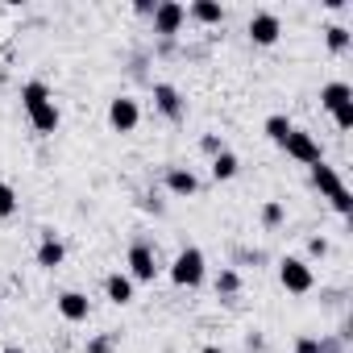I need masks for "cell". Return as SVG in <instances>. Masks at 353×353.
<instances>
[{
	"instance_id": "cell-13",
	"label": "cell",
	"mask_w": 353,
	"mask_h": 353,
	"mask_svg": "<svg viewBox=\"0 0 353 353\" xmlns=\"http://www.w3.org/2000/svg\"><path fill=\"white\" fill-rule=\"evenodd\" d=\"M63 258H67V245H63L54 233H46L42 245H38V266H42V270H54V266H63Z\"/></svg>"
},
{
	"instance_id": "cell-14",
	"label": "cell",
	"mask_w": 353,
	"mask_h": 353,
	"mask_svg": "<svg viewBox=\"0 0 353 353\" xmlns=\"http://www.w3.org/2000/svg\"><path fill=\"white\" fill-rule=\"evenodd\" d=\"M104 291H108V299H112L117 307L133 303V279H129V274H108V279H104Z\"/></svg>"
},
{
	"instance_id": "cell-6",
	"label": "cell",
	"mask_w": 353,
	"mask_h": 353,
	"mask_svg": "<svg viewBox=\"0 0 353 353\" xmlns=\"http://www.w3.org/2000/svg\"><path fill=\"white\" fill-rule=\"evenodd\" d=\"M108 125H112L117 133H133V129L141 125V108H137V100H133V96H117V100L108 104Z\"/></svg>"
},
{
	"instance_id": "cell-24",
	"label": "cell",
	"mask_w": 353,
	"mask_h": 353,
	"mask_svg": "<svg viewBox=\"0 0 353 353\" xmlns=\"http://www.w3.org/2000/svg\"><path fill=\"white\" fill-rule=\"evenodd\" d=\"M295 353H328V349H324L316 336H299V341H295Z\"/></svg>"
},
{
	"instance_id": "cell-2",
	"label": "cell",
	"mask_w": 353,
	"mask_h": 353,
	"mask_svg": "<svg viewBox=\"0 0 353 353\" xmlns=\"http://www.w3.org/2000/svg\"><path fill=\"white\" fill-rule=\"evenodd\" d=\"M204 274H208V258H204L200 245H188V250L174 254V262H170V283L174 287H200Z\"/></svg>"
},
{
	"instance_id": "cell-23",
	"label": "cell",
	"mask_w": 353,
	"mask_h": 353,
	"mask_svg": "<svg viewBox=\"0 0 353 353\" xmlns=\"http://www.w3.org/2000/svg\"><path fill=\"white\" fill-rule=\"evenodd\" d=\"M332 121H336V129H353V100H349V104H341V108L332 112Z\"/></svg>"
},
{
	"instance_id": "cell-16",
	"label": "cell",
	"mask_w": 353,
	"mask_h": 353,
	"mask_svg": "<svg viewBox=\"0 0 353 353\" xmlns=\"http://www.w3.org/2000/svg\"><path fill=\"white\" fill-rule=\"evenodd\" d=\"M188 17H192V21H200V26H221V21H225V9H221V5H212V0H196V5L188 9Z\"/></svg>"
},
{
	"instance_id": "cell-29",
	"label": "cell",
	"mask_w": 353,
	"mask_h": 353,
	"mask_svg": "<svg viewBox=\"0 0 353 353\" xmlns=\"http://www.w3.org/2000/svg\"><path fill=\"white\" fill-rule=\"evenodd\" d=\"M5 353H26V349H17V345H9V349H5Z\"/></svg>"
},
{
	"instance_id": "cell-19",
	"label": "cell",
	"mask_w": 353,
	"mask_h": 353,
	"mask_svg": "<svg viewBox=\"0 0 353 353\" xmlns=\"http://www.w3.org/2000/svg\"><path fill=\"white\" fill-rule=\"evenodd\" d=\"M291 129H295V125H291L287 117H279V112H274V117H266V137H270V141H279V145H283Z\"/></svg>"
},
{
	"instance_id": "cell-20",
	"label": "cell",
	"mask_w": 353,
	"mask_h": 353,
	"mask_svg": "<svg viewBox=\"0 0 353 353\" xmlns=\"http://www.w3.org/2000/svg\"><path fill=\"white\" fill-rule=\"evenodd\" d=\"M17 212V192L5 183V179H0V221H9Z\"/></svg>"
},
{
	"instance_id": "cell-22",
	"label": "cell",
	"mask_w": 353,
	"mask_h": 353,
	"mask_svg": "<svg viewBox=\"0 0 353 353\" xmlns=\"http://www.w3.org/2000/svg\"><path fill=\"white\" fill-rule=\"evenodd\" d=\"M237 287H241L237 270H221V279H216V291H221V295H237Z\"/></svg>"
},
{
	"instance_id": "cell-11",
	"label": "cell",
	"mask_w": 353,
	"mask_h": 353,
	"mask_svg": "<svg viewBox=\"0 0 353 353\" xmlns=\"http://www.w3.org/2000/svg\"><path fill=\"white\" fill-rule=\"evenodd\" d=\"M154 104H158V112H162L166 121H183V112H188L183 96L174 92L170 83H158V88H154Z\"/></svg>"
},
{
	"instance_id": "cell-26",
	"label": "cell",
	"mask_w": 353,
	"mask_h": 353,
	"mask_svg": "<svg viewBox=\"0 0 353 353\" xmlns=\"http://www.w3.org/2000/svg\"><path fill=\"white\" fill-rule=\"evenodd\" d=\"M307 250H312V254H328V241H324V237H312Z\"/></svg>"
},
{
	"instance_id": "cell-10",
	"label": "cell",
	"mask_w": 353,
	"mask_h": 353,
	"mask_svg": "<svg viewBox=\"0 0 353 353\" xmlns=\"http://www.w3.org/2000/svg\"><path fill=\"white\" fill-rule=\"evenodd\" d=\"M166 192H170V196H179V200L196 196V192H200L196 170H188V166H170V170H166Z\"/></svg>"
},
{
	"instance_id": "cell-28",
	"label": "cell",
	"mask_w": 353,
	"mask_h": 353,
	"mask_svg": "<svg viewBox=\"0 0 353 353\" xmlns=\"http://www.w3.org/2000/svg\"><path fill=\"white\" fill-rule=\"evenodd\" d=\"M200 353H225V349H221V345H204Z\"/></svg>"
},
{
	"instance_id": "cell-21",
	"label": "cell",
	"mask_w": 353,
	"mask_h": 353,
	"mask_svg": "<svg viewBox=\"0 0 353 353\" xmlns=\"http://www.w3.org/2000/svg\"><path fill=\"white\" fill-rule=\"evenodd\" d=\"M283 216H287V212H283V204H279V200L262 204V225H266V229H279V225H283Z\"/></svg>"
},
{
	"instance_id": "cell-5",
	"label": "cell",
	"mask_w": 353,
	"mask_h": 353,
	"mask_svg": "<svg viewBox=\"0 0 353 353\" xmlns=\"http://www.w3.org/2000/svg\"><path fill=\"white\" fill-rule=\"evenodd\" d=\"M183 21H188V9L179 5V0H162V5H154V34L174 38L183 30Z\"/></svg>"
},
{
	"instance_id": "cell-8",
	"label": "cell",
	"mask_w": 353,
	"mask_h": 353,
	"mask_svg": "<svg viewBox=\"0 0 353 353\" xmlns=\"http://www.w3.org/2000/svg\"><path fill=\"white\" fill-rule=\"evenodd\" d=\"M279 34H283L279 13H254V17H250V42H254V46H274Z\"/></svg>"
},
{
	"instance_id": "cell-27",
	"label": "cell",
	"mask_w": 353,
	"mask_h": 353,
	"mask_svg": "<svg viewBox=\"0 0 353 353\" xmlns=\"http://www.w3.org/2000/svg\"><path fill=\"white\" fill-rule=\"evenodd\" d=\"M88 353H108V341H92V349Z\"/></svg>"
},
{
	"instance_id": "cell-15",
	"label": "cell",
	"mask_w": 353,
	"mask_h": 353,
	"mask_svg": "<svg viewBox=\"0 0 353 353\" xmlns=\"http://www.w3.org/2000/svg\"><path fill=\"white\" fill-rule=\"evenodd\" d=\"M312 183H316L324 196H336V192L345 188V183H341V174H336L328 162H316V166H312Z\"/></svg>"
},
{
	"instance_id": "cell-18",
	"label": "cell",
	"mask_w": 353,
	"mask_h": 353,
	"mask_svg": "<svg viewBox=\"0 0 353 353\" xmlns=\"http://www.w3.org/2000/svg\"><path fill=\"white\" fill-rule=\"evenodd\" d=\"M324 42H328L332 54H345V50H349V30H345V26H328V30H324Z\"/></svg>"
},
{
	"instance_id": "cell-25",
	"label": "cell",
	"mask_w": 353,
	"mask_h": 353,
	"mask_svg": "<svg viewBox=\"0 0 353 353\" xmlns=\"http://www.w3.org/2000/svg\"><path fill=\"white\" fill-rule=\"evenodd\" d=\"M328 200H332V208H336V212H341V216H345V212H349V208H353V200H349V192H345V188H341V192H336V196H328Z\"/></svg>"
},
{
	"instance_id": "cell-3",
	"label": "cell",
	"mask_w": 353,
	"mask_h": 353,
	"mask_svg": "<svg viewBox=\"0 0 353 353\" xmlns=\"http://www.w3.org/2000/svg\"><path fill=\"white\" fill-rule=\"evenodd\" d=\"M279 283H283L291 295H307V291L316 287V274H312V266H307L303 258H283V262H279Z\"/></svg>"
},
{
	"instance_id": "cell-4",
	"label": "cell",
	"mask_w": 353,
	"mask_h": 353,
	"mask_svg": "<svg viewBox=\"0 0 353 353\" xmlns=\"http://www.w3.org/2000/svg\"><path fill=\"white\" fill-rule=\"evenodd\" d=\"M283 150H287L295 162H303V166H316V162H324V154H320V141H316L307 129H291V133H287V141H283Z\"/></svg>"
},
{
	"instance_id": "cell-1",
	"label": "cell",
	"mask_w": 353,
	"mask_h": 353,
	"mask_svg": "<svg viewBox=\"0 0 353 353\" xmlns=\"http://www.w3.org/2000/svg\"><path fill=\"white\" fill-rule=\"evenodd\" d=\"M21 104H26V117H30V125H34L38 133H54V129L63 125V117H59V108H54V100H50V88H46L42 79H30V83L21 88Z\"/></svg>"
},
{
	"instance_id": "cell-12",
	"label": "cell",
	"mask_w": 353,
	"mask_h": 353,
	"mask_svg": "<svg viewBox=\"0 0 353 353\" xmlns=\"http://www.w3.org/2000/svg\"><path fill=\"white\" fill-rule=\"evenodd\" d=\"M349 100H353V88H349L345 79H332V83L320 88V108H328V112H336V108L349 104Z\"/></svg>"
},
{
	"instance_id": "cell-9",
	"label": "cell",
	"mask_w": 353,
	"mask_h": 353,
	"mask_svg": "<svg viewBox=\"0 0 353 353\" xmlns=\"http://www.w3.org/2000/svg\"><path fill=\"white\" fill-rule=\"evenodd\" d=\"M54 303H59V316H63L67 324H83V320L92 316V299H88L83 291H63Z\"/></svg>"
},
{
	"instance_id": "cell-7",
	"label": "cell",
	"mask_w": 353,
	"mask_h": 353,
	"mask_svg": "<svg viewBox=\"0 0 353 353\" xmlns=\"http://www.w3.org/2000/svg\"><path fill=\"white\" fill-rule=\"evenodd\" d=\"M154 274H158L154 250H150L145 241H133V245H129V279H133V283H154Z\"/></svg>"
},
{
	"instance_id": "cell-17",
	"label": "cell",
	"mask_w": 353,
	"mask_h": 353,
	"mask_svg": "<svg viewBox=\"0 0 353 353\" xmlns=\"http://www.w3.org/2000/svg\"><path fill=\"white\" fill-rule=\"evenodd\" d=\"M237 166H241V162H237V154H233V150H221V154L212 158V179H216V183L233 179V174H237Z\"/></svg>"
}]
</instances>
